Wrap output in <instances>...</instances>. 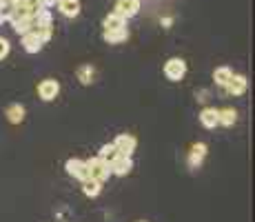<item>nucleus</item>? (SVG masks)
I'll return each mask as SVG.
<instances>
[{
	"mask_svg": "<svg viewBox=\"0 0 255 222\" xmlns=\"http://www.w3.org/2000/svg\"><path fill=\"white\" fill-rule=\"evenodd\" d=\"M116 11L129 20L140 11V0H116Z\"/></svg>",
	"mask_w": 255,
	"mask_h": 222,
	"instance_id": "9d476101",
	"label": "nucleus"
},
{
	"mask_svg": "<svg viewBox=\"0 0 255 222\" xmlns=\"http://www.w3.org/2000/svg\"><path fill=\"white\" fill-rule=\"evenodd\" d=\"M116 156H118V149H116L114 142H109V145H102L100 151H98V158H102L105 162H111Z\"/></svg>",
	"mask_w": 255,
	"mask_h": 222,
	"instance_id": "4be33fe9",
	"label": "nucleus"
},
{
	"mask_svg": "<svg viewBox=\"0 0 255 222\" xmlns=\"http://www.w3.org/2000/svg\"><path fill=\"white\" fill-rule=\"evenodd\" d=\"M102 38H105L107 44H122L129 40V29L127 27H118V29H105V33H102Z\"/></svg>",
	"mask_w": 255,
	"mask_h": 222,
	"instance_id": "1a4fd4ad",
	"label": "nucleus"
},
{
	"mask_svg": "<svg viewBox=\"0 0 255 222\" xmlns=\"http://www.w3.org/2000/svg\"><path fill=\"white\" fill-rule=\"evenodd\" d=\"M4 116H7V120L11 122V125H20L24 120V116H27V111H24V107L20 102H13V105H9L7 109H4Z\"/></svg>",
	"mask_w": 255,
	"mask_h": 222,
	"instance_id": "2eb2a0df",
	"label": "nucleus"
},
{
	"mask_svg": "<svg viewBox=\"0 0 255 222\" xmlns=\"http://www.w3.org/2000/svg\"><path fill=\"white\" fill-rule=\"evenodd\" d=\"M102 185H105V182L96 180V178H87V180H82V194H85L87 198H98V196L102 194Z\"/></svg>",
	"mask_w": 255,
	"mask_h": 222,
	"instance_id": "a211bd4d",
	"label": "nucleus"
},
{
	"mask_svg": "<svg viewBox=\"0 0 255 222\" xmlns=\"http://www.w3.org/2000/svg\"><path fill=\"white\" fill-rule=\"evenodd\" d=\"M87 167H89V178H96L100 182H107L111 178V167L109 162H105L102 158H89L87 160Z\"/></svg>",
	"mask_w": 255,
	"mask_h": 222,
	"instance_id": "7ed1b4c3",
	"label": "nucleus"
},
{
	"mask_svg": "<svg viewBox=\"0 0 255 222\" xmlns=\"http://www.w3.org/2000/svg\"><path fill=\"white\" fill-rule=\"evenodd\" d=\"M76 78L80 80V85H93L96 82V67L93 65H80L76 69Z\"/></svg>",
	"mask_w": 255,
	"mask_h": 222,
	"instance_id": "f3484780",
	"label": "nucleus"
},
{
	"mask_svg": "<svg viewBox=\"0 0 255 222\" xmlns=\"http://www.w3.org/2000/svg\"><path fill=\"white\" fill-rule=\"evenodd\" d=\"M109 167H111V176H129L131 174V169H133V160H131V156H122V154H118L114 160L109 162Z\"/></svg>",
	"mask_w": 255,
	"mask_h": 222,
	"instance_id": "6e6552de",
	"label": "nucleus"
},
{
	"mask_svg": "<svg viewBox=\"0 0 255 222\" xmlns=\"http://www.w3.org/2000/svg\"><path fill=\"white\" fill-rule=\"evenodd\" d=\"M11 29L18 33V36H22V33L31 31L33 29V16H11Z\"/></svg>",
	"mask_w": 255,
	"mask_h": 222,
	"instance_id": "ddd939ff",
	"label": "nucleus"
},
{
	"mask_svg": "<svg viewBox=\"0 0 255 222\" xmlns=\"http://www.w3.org/2000/svg\"><path fill=\"white\" fill-rule=\"evenodd\" d=\"M227 93L229 96H233V98H240V96H244L247 93V89H249V80H247V76L244 73H233L231 76V80L227 82Z\"/></svg>",
	"mask_w": 255,
	"mask_h": 222,
	"instance_id": "0eeeda50",
	"label": "nucleus"
},
{
	"mask_svg": "<svg viewBox=\"0 0 255 222\" xmlns=\"http://www.w3.org/2000/svg\"><path fill=\"white\" fill-rule=\"evenodd\" d=\"M20 38H22V49L27 53H38L42 49V40L38 38V33L33 31V29L31 31H27V33H22Z\"/></svg>",
	"mask_w": 255,
	"mask_h": 222,
	"instance_id": "f8f14e48",
	"label": "nucleus"
},
{
	"mask_svg": "<svg viewBox=\"0 0 255 222\" xmlns=\"http://www.w3.org/2000/svg\"><path fill=\"white\" fill-rule=\"evenodd\" d=\"M207 154H209V147L204 145V142H195V145L191 147L189 156H186V165H189V169L191 171H198L200 167H202V162H204V158H207Z\"/></svg>",
	"mask_w": 255,
	"mask_h": 222,
	"instance_id": "20e7f679",
	"label": "nucleus"
},
{
	"mask_svg": "<svg viewBox=\"0 0 255 222\" xmlns=\"http://www.w3.org/2000/svg\"><path fill=\"white\" fill-rule=\"evenodd\" d=\"M164 78L171 82H180L182 78L186 76V62L182 58H169V60L164 62Z\"/></svg>",
	"mask_w": 255,
	"mask_h": 222,
	"instance_id": "f257e3e1",
	"label": "nucleus"
},
{
	"mask_svg": "<svg viewBox=\"0 0 255 222\" xmlns=\"http://www.w3.org/2000/svg\"><path fill=\"white\" fill-rule=\"evenodd\" d=\"M33 31L38 33V38H40L42 44H45L53 38V22L51 24H38V27H33Z\"/></svg>",
	"mask_w": 255,
	"mask_h": 222,
	"instance_id": "412c9836",
	"label": "nucleus"
},
{
	"mask_svg": "<svg viewBox=\"0 0 255 222\" xmlns=\"http://www.w3.org/2000/svg\"><path fill=\"white\" fill-rule=\"evenodd\" d=\"M56 7L65 18H78L80 16V0H58Z\"/></svg>",
	"mask_w": 255,
	"mask_h": 222,
	"instance_id": "9b49d317",
	"label": "nucleus"
},
{
	"mask_svg": "<svg viewBox=\"0 0 255 222\" xmlns=\"http://www.w3.org/2000/svg\"><path fill=\"white\" fill-rule=\"evenodd\" d=\"M102 27H105V29L127 27V18L122 16V13H118V11H111L109 16H105V20H102Z\"/></svg>",
	"mask_w": 255,
	"mask_h": 222,
	"instance_id": "6ab92c4d",
	"label": "nucleus"
},
{
	"mask_svg": "<svg viewBox=\"0 0 255 222\" xmlns=\"http://www.w3.org/2000/svg\"><path fill=\"white\" fill-rule=\"evenodd\" d=\"M56 2H58V0H38V4H40V7H45V9L56 7Z\"/></svg>",
	"mask_w": 255,
	"mask_h": 222,
	"instance_id": "b1692460",
	"label": "nucleus"
},
{
	"mask_svg": "<svg viewBox=\"0 0 255 222\" xmlns=\"http://www.w3.org/2000/svg\"><path fill=\"white\" fill-rule=\"evenodd\" d=\"M65 171L76 180H87L89 178V167H87V160H80V158H69L65 162Z\"/></svg>",
	"mask_w": 255,
	"mask_h": 222,
	"instance_id": "423d86ee",
	"label": "nucleus"
},
{
	"mask_svg": "<svg viewBox=\"0 0 255 222\" xmlns=\"http://www.w3.org/2000/svg\"><path fill=\"white\" fill-rule=\"evenodd\" d=\"M0 24H2V18H0Z\"/></svg>",
	"mask_w": 255,
	"mask_h": 222,
	"instance_id": "a878e982",
	"label": "nucleus"
},
{
	"mask_svg": "<svg viewBox=\"0 0 255 222\" xmlns=\"http://www.w3.org/2000/svg\"><path fill=\"white\" fill-rule=\"evenodd\" d=\"M118 154L122 156H133L135 147H138V138L133 136V133H118L116 140H114Z\"/></svg>",
	"mask_w": 255,
	"mask_h": 222,
	"instance_id": "39448f33",
	"label": "nucleus"
},
{
	"mask_svg": "<svg viewBox=\"0 0 255 222\" xmlns=\"http://www.w3.org/2000/svg\"><path fill=\"white\" fill-rule=\"evenodd\" d=\"M198 118L204 129H215V127H218V109H215V107H204Z\"/></svg>",
	"mask_w": 255,
	"mask_h": 222,
	"instance_id": "4468645a",
	"label": "nucleus"
},
{
	"mask_svg": "<svg viewBox=\"0 0 255 222\" xmlns=\"http://www.w3.org/2000/svg\"><path fill=\"white\" fill-rule=\"evenodd\" d=\"M238 122V111L233 107H222L218 109V127H233Z\"/></svg>",
	"mask_w": 255,
	"mask_h": 222,
	"instance_id": "dca6fc26",
	"label": "nucleus"
},
{
	"mask_svg": "<svg viewBox=\"0 0 255 222\" xmlns=\"http://www.w3.org/2000/svg\"><path fill=\"white\" fill-rule=\"evenodd\" d=\"M138 222H149V220H138Z\"/></svg>",
	"mask_w": 255,
	"mask_h": 222,
	"instance_id": "393cba45",
	"label": "nucleus"
},
{
	"mask_svg": "<svg viewBox=\"0 0 255 222\" xmlns=\"http://www.w3.org/2000/svg\"><path fill=\"white\" fill-rule=\"evenodd\" d=\"M9 51H11V44L4 36H0V60H4L9 56Z\"/></svg>",
	"mask_w": 255,
	"mask_h": 222,
	"instance_id": "5701e85b",
	"label": "nucleus"
},
{
	"mask_svg": "<svg viewBox=\"0 0 255 222\" xmlns=\"http://www.w3.org/2000/svg\"><path fill=\"white\" fill-rule=\"evenodd\" d=\"M231 76H233V71H231V67H218L213 71V80H215V85L218 87H227V82L231 80Z\"/></svg>",
	"mask_w": 255,
	"mask_h": 222,
	"instance_id": "aec40b11",
	"label": "nucleus"
},
{
	"mask_svg": "<svg viewBox=\"0 0 255 222\" xmlns=\"http://www.w3.org/2000/svg\"><path fill=\"white\" fill-rule=\"evenodd\" d=\"M58 96H60V82L56 78H45L38 82V98L42 102H53Z\"/></svg>",
	"mask_w": 255,
	"mask_h": 222,
	"instance_id": "f03ea898",
	"label": "nucleus"
}]
</instances>
